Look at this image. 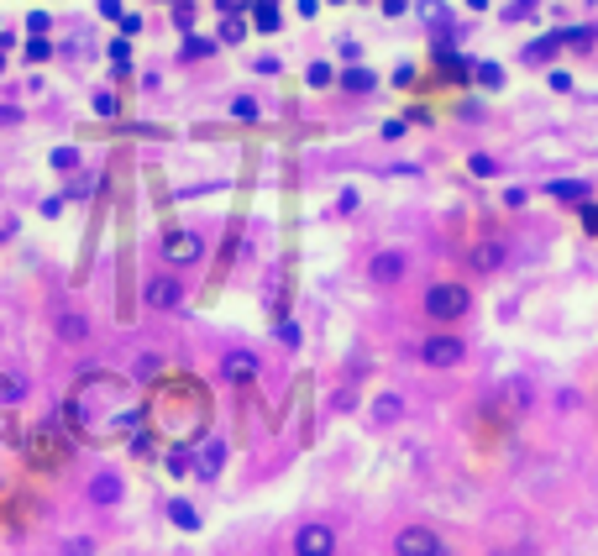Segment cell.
I'll use <instances>...</instances> for the list:
<instances>
[{"instance_id":"1","label":"cell","mask_w":598,"mask_h":556,"mask_svg":"<svg viewBox=\"0 0 598 556\" xmlns=\"http://www.w3.org/2000/svg\"><path fill=\"white\" fill-rule=\"evenodd\" d=\"M473 310V294L462 289V283H436V289H425V315L430 321H462Z\"/></svg>"},{"instance_id":"2","label":"cell","mask_w":598,"mask_h":556,"mask_svg":"<svg viewBox=\"0 0 598 556\" xmlns=\"http://www.w3.org/2000/svg\"><path fill=\"white\" fill-rule=\"evenodd\" d=\"M158 252H163V263H169V268H194V263L205 258V236H200V231H184V226H174V231H163Z\"/></svg>"},{"instance_id":"3","label":"cell","mask_w":598,"mask_h":556,"mask_svg":"<svg viewBox=\"0 0 598 556\" xmlns=\"http://www.w3.org/2000/svg\"><path fill=\"white\" fill-rule=\"evenodd\" d=\"M462 357H468V341H462V336L436 331V336L420 341V362H425V368H457Z\"/></svg>"},{"instance_id":"4","label":"cell","mask_w":598,"mask_h":556,"mask_svg":"<svg viewBox=\"0 0 598 556\" xmlns=\"http://www.w3.org/2000/svg\"><path fill=\"white\" fill-rule=\"evenodd\" d=\"M142 305H147V310H179L184 305V278H174V274L142 278Z\"/></svg>"},{"instance_id":"5","label":"cell","mask_w":598,"mask_h":556,"mask_svg":"<svg viewBox=\"0 0 598 556\" xmlns=\"http://www.w3.org/2000/svg\"><path fill=\"white\" fill-rule=\"evenodd\" d=\"M394 556H446L441 530H430V525H405V530L394 536Z\"/></svg>"},{"instance_id":"6","label":"cell","mask_w":598,"mask_h":556,"mask_svg":"<svg viewBox=\"0 0 598 556\" xmlns=\"http://www.w3.org/2000/svg\"><path fill=\"white\" fill-rule=\"evenodd\" d=\"M74 457V446H68V436L59 441V415L32 436V462H43V467H59V462H68Z\"/></svg>"},{"instance_id":"7","label":"cell","mask_w":598,"mask_h":556,"mask_svg":"<svg viewBox=\"0 0 598 556\" xmlns=\"http://www.w3.org/2000/svg\"><path fill=\"white\" fill-rule=\"evenodd\" d=\"M189 451H194V473H200L205 483H216V478H221V467H226V451H232V446L221 441V436H205V441L189 446Z\"/></svg>"},{"instance_id":"8","label":"cell","mask_w":598,"mask_h":556,"mask_svg":"<svg viewBox=\"0 0 598 556\" xmlns=\"http://www.w3.org/2000/svg\"><path fill=\"white\" fill-rule=\"evenodd\" d=\"M295 556H336V530L331 525H304L295 536Z\"/></svg>"},{"instance_id":"9","label":"cell","mask_w":598,"mask_h":556,"mask_svg":"<svg viewBox=\"0 0 598 556\" xmlns=\"http://www.w3.org/2000/svg\"><path fill=\"white\" fill-rule=\"evenodd\" d=\"M257 368H263V362H257V352H247V346H237V352L221 357V378H226V384H252Z\"/></svg>"},{"instance_id":"10","label":"cell","mask_w":598,"mask_h":556,"mask_svg":"<svg viewBox=\"0 0 598 556\" xmlns=\"http://www.w3.org/2000/svg\"><path fill=\"white\" fill-rule=\"evenodd\" d=\"M21 393H27V384L16 373H0V436H11V415H16Z\"/></svg>"},{"instance_id":"11","label":"cell","mask_w":598,"mask_h":556,"mask_svg":"<svg viewBox=\"0 0 598 556\" xmlns=\"http://www.w3.org/2000/svg\"><path fill=\"white\" fill-rule=\"evenodd\" d=\"M90 504H106V509L121 504V473H111V467L95 473V478H90Z\"/></svg>"},{"instance_id":"12","label":"cell","mask_w":598,"mask_h":556,"mask_svg":"<svg viewBox=\"0 0 598 556\" xmlns=\"http://www.w3.org/2000/svg\"><path fill=\"white\" fill-rule=\"evenodd\" d=\"M546 195H551V200H562V205H588V195H594V189H588L583 179H551V184H546Z\"/></svg>"},{"instance_id":"13","label":"cell","mask_w":598,"mask_h":556,"mask_svg":"<svg viewBox=\"0 0 598 556\" xmlns=\"http://www.w3.org/2000/svg\"><path fill=\"white\" fill-rule=\"evenodd\" d=\"M367 278H373V283H394V278H405V252H378V258L367 263Z\"/></svg>"},{"instance_id":"14","label":"cell","mask_w":598,"mask_h":556,"mask_svg":"<svg viewBox=\"0 0 598 556\" xmlns=\"http://www.w3.org/2000/svg\"><path fill=\"white\" fill-rule=\"evenodd\" d=\"M468 263H473L478 274H488V268H499V263H504V242H478V247L468 252Z\"/></svg>"},{"instance_id":"15","label":"cell","mask_w":598,"mask_h":556,"mask_svg":"<svg viewBox=\"0 0 598 556\" xmlns=\"http://www.w3.org/2000/svg\"><path fill=\"white\" fill-rule=\"evenodd\" d=\"M163 462H169V478H189V473H194V451H189V441H174Z\"/></svg>"},{"instance_id":"16","label":"cell","mask_w":598,"mask_h":556,"mask_svg":"<svg viewBox=\"0 0 598 556\" xmlns=\"http://www.w3.org/2000/svg\"><path fill=\"white\" fill-rule=\"evenodd\" d=\"M169 520H174V530H200V509L189 499H169Z\"/></svg>"},{"instance_id":"17","label":"cell","mask_w":598,"mask_h":556,"mask_svg":"<svg viewBox=\"0 0 598 556\" xmlns=\"http://www.w3.org/2000/svg\"><path fill=\"white\" fill-rule=\"evenodd\" d=\"M399 415H405V399H399V393H383V399H378V409H373V420H378V425H389V420H399Z\"/></svg>"},{"instance_id":"18","label":"cell","mask_w":598,"mask_h":556,"mask_svg":"<svg viewBox=\"0 0 598 556\" xmlns=\"http://www.w3.org/2000/svg\"><path fill=\"white\" fill-rule=\"evenodd\" d=\"M304 79H310V90H326V84H336V68L331 63H310Z\"/></svg>"},{"instance_id":"19","label":"cell","mask_w":598,"mask_h":556,"mask_svg":"<svg viewBox=\"0 0 598 556\" xmlns=\"http://www.w3.org/2000/svg\"><path fill=\"white\" fill-rule=\"evenodd\" d=\"M342 84H347L352 95H367V90H373V74H367V68H347V74H342Z\"/></svg>"},{"instance_id":"20","label":"cell","mask_w":598,"mask_h":556,"mask_svg":"<svg viewBox=\"0 0 598 556\" xmlns=\"http://www.w3.org/2000/svg\"><path fill=\"white\" fill-rule=\"evenodd\" d=\"M48 163H53V173H74V168H79V147H59Z\"/></svg>"},{"instance_id":"21","label":"cell","mask_w":598,"mask_h":556,"mask_svg":"<svg viewBox=\"0 0 598 556\" xmlns=\"http://www.w3.org/2000/svg\"><path fill=\"white\" fill-rule=\"evenodd\" d=\"M473 68H478L483 90H499V84H504V68H499V63H473Z\"/></svg>"},{"instance_id":"22","label":"cell","mask_w":598,"mask_h":556,"mask_svg":"<svg viewBox=\"0 0 598 556\" xmlns=\"http://www.w3.org/2000/svg\"><path fill=\"white\" fill-rule=\"evenodd\" d=\"M252 21H257V32H279V21H284V16H279V5H257V16H252Z\"/></svg>"},{"instance_id":"23","label":"cell","mask_w":598,"mask_h":556,"mask_svg":"<svg viewBox=\"0 0 598 556\" xmlns=\"http://www.w3.org/2000/svg\"><path fill=\"white\" fill-rule=\"evenodd\" d=\"M84 331H90V326H84V315H63V321H59V336H63V341H79Z\"/></svg>"},{"instance_id":"24","label":"cell","mask_w":598,"mask_h":556,"mask_svg":"<svg viewBox=\"0 0 598 556\" xmlns=\"http://www.w3.org/2000/svg\"><path fill=\"white\" fill-rule=\"evenodd\" d=\"M232 115H237V121H257V100H252V95H237V100H232Z\"/></svg>"},{"instance_id":"25","label":"cell","mask_w":598,"mask_h":556,"mask_svg":"<svg viewBox=\"0 0 598 556\" xmlns=\"http://www.w3.org/2000/svg\"><path fill=\"white\" fill-rule=\"evenodd\" d=\"M153 425H147V431H131V457H153Z\"/></svg>"},{"instance_id":"26","label":"cell","mask_w":598,"mask_h":556,"mask_svg":"<svg viewBox=\"0 0 598 556\" xmlns=\"http://www.w3.org/2000/svg\"><path fill=\"white\" fill-rule=\"evenodd\" d=\"M468 168H473L478 179H493V173H499V158H483V153H473V158H468Z\"/></svg>"},{"instance_id":"27","label":"cell","mask_w":598,"mask_h":556,"mask_svg":"<svg viewBox=\"0 0 598 556\" xmlns=\"http://www.w3.org/2000/svg\"><path fill=\"white\" fill-rule=\"evenodd\" d=\"M116 111H121V100L111 90H100V95H95V115H116Z\"/></svg>"},{"instance_id":"28","label":"cell","mask_w":598,"mask_h":556,"mask_svg":"<svg viewBox=\"0 0 598 556\" xmlns=\"http://www.w3.org/2000/svg\"><path fill=\"white\" fill-rule=\"evenodd\" d=\"M221 37H226V43H241V37H247V27H241L237 16H226V27H221Z\"/></svg>"},{"instance_id":"29","label":"cell","mask_w":598,"mask_h":556,"mask_svg":"<svg viewBox=\"0 0 598 556\" xmlns=\"http://www.w3.org/2000/svg\"><path fill=\"white\" fill-rule=\"evenodd\" d=\"M583 231H588V236H598V205H594V200L583 205Z\"/></svg>"},{"instance_id":"30","label":"cell","mask_w":598,"mask_h":556,"mask_svg":"<svg viewBox=\"0 0 598 556\" xmlns=\"http://www.w3.org/2000/svg\"><path fill=\"white\" fill-rule=\"evenodd\" d=\"M37 210H43V216H48V221H59V216H63V200H59V195H48V200H43V205H37Z\"/></svg>"},{"instance_id":"31","label":"cell","mask_w":598,"mask_h":556,"mask_svg":"<svg viewBox=\"0 0 598 556\" xmlns=\"http://www.w3.org/2000/svg\"><path fill=\"white\" fill-rule=\"evenodd\" d=\"M216 48V43H205V37H194V43H184V58H205Z\"/></svg>"},{"instance_id":"32","label":"cell","mask_w":598,"mask_h":556,"mask_svg":"<svg viewBox=\"0 0 598 556\" xmlns=\"http://www.w3.org/2000/svg\"><path fill=\"white\" fill-rule=\"evenodd\" d=\"M551 90H562V95H567V90H572V74H567V68H551Z\"/></svg>"},{"instance_id":"33","label":"cell","mask_w":598,"mask_h":556,"mask_svg":"<svg viewBox=\"0 0 598 556\" xmlns=\"http://www.w3.org/2000/svg\"><path fill=\"white\" fill-rule=\"evenodd\" d=\"M525 200H531V195H525V189H520V184H515V189H504V205H509V210H520V205H525Z\"/></svg>"},{"instance_id":"34","label":"cell","mask_w":598,"mask_h":556,"mask_svg":"<svg viewBox=\"0 0 598 556\" xmlns=\"http://www.w3.org/2000/svg\"><path fill=\"white\" fill-rule=\"evenodd\" d=\"M27 58H32V63H43V58H48V43H43V37H32V43H27Z\"/></svg>"},{"instance_id":"35","label":"cell","mask_w":598,"mask_h":556,"mask_svg":"<svg viewBox=\"0 0 598 556\" xmlns=\"http://www.w3.org/2000/svg\"><path fill=\"white\" fill-rule=\"evenodd\" d=\"M405 137V121H383V142H399Z\"/></svg>"},{"instance_id":"36","label":"cell","mask_w":598,"mask_h":556,"mask_svg":"<svg viewBox=\"0 0 598 556\" xmlns=\"http://www.w3.org/2000/svg\"><path fill=\"white\" fill-rule=\"evenodd\" d=\"M279 336H284L289 346H299V326H295V321H279Z\"/></svg>"},{"instance_id":"37","label":"cell","mask_w":598,"mask_h":556,"mask_svg":"<svg viewBox=\"0 0 598 556\" xmlns=\"http://www.w3.org/2000/svg\"><path fill=\"white\" fill-rule=\"evenodd\" d=\"M16 121H21V111H16V106H0V126H16Z\"/></svg>"},{"instance_id":"38","label":"cell","mask_w":598,"mask_h":556,"mask_svg":"<svg viewBox=\"0 0 598 556\" xmlns=\"http://www.w3.org/2000/svg\"><path fill=\"white\" fill-rule=\"evenodd\" d=\"M100 16H121V0H100Z\"/></svg>"},{"instance_id":"39","label":"cell","mask_w":598,"mask_h":556,"mask_svg":"<svg viewBox=\"0 0 598 556\" xmlns=\"http://www.w3.org/2000/svg\"><path fill=\"white\" fill-rule=\"evenodd\" d=\"M383 11H389V16H399V11H405V0H383Z\"/></svg>"}]
</instances>
